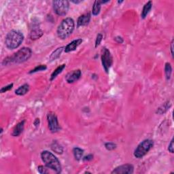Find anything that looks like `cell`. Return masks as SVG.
Returning <instances> with one entry per match:
<instances>
[{"label":"cell","instance_id":"d6a6232c","mask_svg":"<svg viewBox=\"0 0 174 174\" xmlns=\"http://www.w3.org/2000/svg\"><path fill=\"white\" fill-rule=\"evenodd\" d=\"M39 125H40V119L36 118L35 122H34V125L36 126V127H38V126H39Z\"/></svg>","mask_w":174,"mask_h":174},{"label":"cell","instance_id":"9c48e42d","mask_svg":"<svg viewBox=\"0 0 174 174\" xmlns=\"http://www.w3.org/2000/svg\"><path fill=\"white\" fill-rule=\"evenodd\" d=\"M134 167L131 164H125L117 167L112 171V173L114 174H131L133 173Z\"/></svg>","mask_w":174,"mask_h":174},{"label":"cell","instance_id":"f546056e","mask_svg":"<svg viewBox=\"0 0 174 174\" xmlns=\"http://www.w3.org/2000/svg\"><path fill=\"white\" fill-rule=\"evenodd\" d=\"M92 159H93V155H89L86 156L84 158H83V160L84 161H90V160H91Z\"/></svg>","mask_w":174,"mask_h":174},{"label":"cell","instance_id":"4dcf8cb0","mask_svg":"<svg viewBox=\"0 0 174 174\" xmlns=\"http://www.w3.org/2000/svg\"><path fill=\"white\" fill-rule=\"evenodd\" d=\"M115 40H116V42L119 43V44H122L123 42V39L121 37H119V36L115 38Z\"/></svg>","mask_w":174,"mask_h":174},{"label":"cell","instance_id":"ac0fdd59","mask_svg":"<svg viewBox=\"0 0 174 174\" xmlns=\"http://www.w3.org/2000/svg\"><path fill=\"white\" fill-rule=\"evenodd\" d=\"M64 48H65L64 47H63V46L60 47V48H56L55 51L51 54V56H50V61H55L56 59V58H58V57H59L61 54V53H62L63 50Z\"/></svg>","mask_w":174,"mask_h":174},{"label":"cell","instance_id":"1f68e13d","mask_svg":"<svg viewBox=\"0 0 174 174\" xmlns=\"http://www.w3.org/2000/svg\"><path fill=\"white\" fill-rule=\"evenodd\" d=\"M171 55L173 57V40H172L171 43Z\"/></svg>","mask_w":174,"mask_h":174},{"label":"cell","instance_id":"44dd1931","mask_svg":"<svg viewBox=\"0 0 174 174\" xmlns=\"http://www.w3.org/2000/svg\"><path fill=\"white\" fill-rule=\"evenodd\" d=\"M65 64H63L61 65H60V66H58L57 68H56L55 71L53 72V74H52L51 77V80L53 81L54 79L56 78V76H57L58 74L61 73L63 71V70L65 69Z\"/></svg>","mask_w":174,"mask_h":174},{"label":"cell","instance_id":"30bf717a","mask_svg":"<svg viewBox=\"0 0 174 174\" xmlns=\"http://www.w3.org/2000/svg\"><path fill=\"white\" fill-rule=\"evenodd\" d=\"M81 71L80 69L74 70L71 72H69L65 76V80L68 83H74L76 82L77 80H78L80 79L81 76Z\"/></svg>","mask_w":174,"mask_h":174},{"label":"cell","instance_id":"cb8c5ba5","mask_svg":"<svg viewBox=\"0 0 174 174\" xmlns=\"http://www.w3.org/2000/svg\"><path fill=\"white\" fill-rule=\"evenodd\" d=\"M47 69V67L45 65H40L39 66L36 67L35 69H33L31 70V71H29V74H32V73H35V72L37 71H44Z\"/></svg>","mask_w":174,"mask_h":174},{"label":"cell","instance_id":"83f0119b","mask_svg":"<svg viewBox=\"0 0 174 174\" xmlns=\"http://www.w3.org/2000/svg\"><path fill=\"white\" fill-rule=\"evenodd\" d=\"M38 171H39V173H41V174H45V173H47L46 168V167H44V166H42V165L39 166L38 167Z\"/></svg>","mask_w":174,"mask_h":174},{"label":"cell","instance_id":"8992f818","mask_svg":"<svg viewBox=\"0 0 174 174\" xmlns=\"http://www.w3.org/2000/svg\"><path fill=\"white\" fill-rule=\"evenodd\" d=\"M53 9L55 13L58 16H65L69 10V4L68 1H53Z\"/></svg>","mask_w":174,"mask_h":174},{"label":"cell","instance_id":"d6986e66","mask_svg":"<svg viewBox=\"0 0 174 174\" xmlns=\"http://www.w3.org/2000/svg\"><path fill=\"white\" fill-rule=\"evenodd\" d=\"M101 1L99 0H97L94 2L93 4V7H92V14L94 16H97L99 14L101 10Z\"/></svg>","mask_w":174,"mask_h":174},{"label":"cell","instance_id":"836d02e7","mask_svg":"<svg viewBox=\"0 0 174 174\" xmlns=\"http://www.w3.org/2000/svg\"><path fill=\"white\" fill-rule=\"evenodd\" d=\"M71 1L74 4H80V2H82V1Z\"/></svg>","mask_w":174,"mask_h":174},{"label":"cell","instance_id":"e0dca14e","mask_svg":"<svg viewBox=\"0 0 174 174\" xmlns=\"http://www.w3.org/2000/svg\"><path fill=\"white\" fill-rule=\"evenodd\" d=\"M171 104L169 101H167V102L164 103L161 106L158 108L157 110V113L159 114H162L164 113H165L167 110H168L169 108H170Z\"/></svg>","mask_w":174,"mask_h":174},{"label":"cell","instance_id":"7c38bea8","mask_svg":"<svg viewBox=\"0 0 174 174\" xmlns=\"http://www.w3.org/2000/svg\"><path fill=\"white\" fill-rule=\"evenodd\" d=\"M90 20H91V14H90L89 13L81 15L78 19L77 26L81 27V26L87 25L89 23Z\"/></svg>","mask_w":174,"mask_h":174},{"label":"cell","instance_id":"52a82bcc","mask_svg":"<svg viewBox=\"0 0 174 174\" xmlns=\"http://www.w3.org/2000/svg\"><path fill=\"white\" fill-rule=\"evenodd\" d=\"M101 61L103 68H104L106 73L109 72V69L111 67L112 65V57L109 50L106 48H104L102 52V55H101Z\"/></svg>","mask_w":174,"mask_h":174},{"label":"cell","instance_id":"5bb4252c","mask_svg":"<svg viewBox=\"0 0 174 174\" xmlns=\"http://www.w3.org/2000/svg\"><path fill=\"white\" fill-rule=\"evenodd\" d=\"M152 2L151 1H149L148 2H147L145 5H144L143 10H142V14H141L142 19H145V18L147 17V15L148 14V13L150 12L151 8H152Z\"/></svg>","mask_w":174,"mask_h":174},{"label":"cell","instance_id":"e575fe53","mask_svg":"<svg viewBox=\"0 0 174 174\" xmlns=\"http://www.w3.org/2000/svg\"><path fill=\"white\" fill-rule=\"evenodd\" d=\"M123 1H118V4H121V3H123Z\"/></svg>","mask_w":174,"mask_h":174},{"label":"cell","instance_id":"277c9868","mask_svg":"<svg viewBox=\"0 0 174 174\" xmlns=\"http://www.w3.org/2000/svg\"><path fill=\"white\" fill-rule=\"evenodd\" d=\"M24 35L19 31L12 30L9 32L6 38V45L9 49H15L21 46L23 42Z\"/></svg>","mask_w":174,"mask_h":174},{"label":"cell","instance_id":"8fae6325","mask_svg":"<svg viewBox=\"0 0 174 174\" xmlns=\"http://www.w3.org/2000/svg\"><path fill=\"white\" fill-rule=\"evenodd\" d=\"M82 40L81 38L77 39L72 41L71 43L67 45V46L65 48V53H70V52L75 51V50L80 46V44H82Z\"/></svg>","mask_w":174,"mask_h":174},{"label":"cell","instance_id":"f1b7e54d","mask_svg":"<svg viewBox=\"0 0 174 174\" xmlns=\"http://www.w3.org/2000/svg\"><path fill=\"white\" fill-rule=\"evenodd\" d=\"M168 150L171 153H173L174 152V148H173V139H171V141L169 144V147H168Z\"/></svg>","mask_w":174,"mask_h":174},{"label":"cell","instance_id":"6da1fadb","mask_svg":"<svg viewBox=\"0 0 174 174\" xmlns=\"http://www.w3.org/2000/svg\"><path fill=\"white\" fill-rule=\"evenodd\" d=\"M32 55V51L29 48H22L11 56L5 58L4 64H12V63H21L27 61Z\"/></svg>","mask_w":174,"mask_h":174},{"label":"cell","instance_id":"3957f363","mask_svg":"<svg viewBox=\"0 0 174 174\" xmlns=\"http://www.w3.org/2000/svg\"><path fill=\"white\" fill-rule=\"evenodd\" d=\"M41 157L47 167L52 169L57 173L61 172V166L59 160L53 153L46 150L43 151L41 154Z\"/></svg>","mask_w":174,"mask_h":174},{"label":"cell","instance_id":"7a4b0ae2","mask_svg":"<svg viewBox=\"0 0 174 174\" xmlns=\"http://www.w3.org/2000/svg\"><path fill=\"white\" fill-rule=\"evenodd\" d=\"M74 21L71 18H66L63 20L57 28L58 37L62 40L66 39L74 31Z\"/></svg>","mask_w":174,"mask_h":174},{"label":"cell","instance_id":"484cf974","mask_svg":"<svg viewBox=\"0 0 174 174\" xmlns=\"http://www.w3.org/2000/svg\"><path fill=\"white\" fill-rule=\"evenodd\" d=\"M12 87H13V84H10L6 86V87H2L1 90H0V92H1V93H4V92H6L8 91H10V90L12 89Z\"/></svg>","mask_w":174,"mask_h":174},{"label":"cell","instance_id":"ffe728a7","mask_svg":"<svg viewBox=\"0 0 174 174\" xmlns=\"http://www.w3.org/2000/svg\"><path fill=\"white\" fill-rule=\"evenodd\" d=\"M73 153L74 155V157H75L76 160H80L81 159H82L83 154H84V150L81 149L80 148H74L73 150Z\"/></svg>","mask_w":174,"mask_h":174},{"label":"cell","instance_id":"4fadbf2b","mask_svg":"<svg viewBox=\"0 0 174 174\" xmlns=\"http://www.w3.org/2000/svg\"><path fill=\"white\" fill-rule=\"evenodd\" d=\"M24 125H25V121L20 122L16 125L14 129H13L12 135L14 137H18L21 134L22 132L24 130Z\"/></svg>","mask_w":174,"mask_h":174},{"label":"cell","instance_id":"ba28073f","mask_svg":"<svg viewBox=\"0 0 174 174\" xmlns=\"http://www.w3.org/2000/svg\"><path fill=\"white\" fill-rule=\"evenodd\" d=\"M48 123V128L52 133H56L61 129V126L58 124L57 116L54 112H49L47 116Z\"/></svg>","mask_w":174,"mask_h":174},{"label":"cell","instance_id":"d4e9b609","mask_svg":"<svg viewBox=\"0 0 174 174\" xmlns=\"http://www.w3.org/2000/svg\"><path fill=\"white\" fill-rule=\"evenodd\" d=\"M105 147L108 150H114V149L116 148V144L112 142H108L105 144Z\"/></svg>","mask_w":174,"mask_h":174},{"label":"cell","instance_id":"603a6c76","mask_svg":"<svg viewBox=\"0 0 174 174\" xmlns=\"http://www.w3.org/2000/svg\"><path fill=\"white\" fill-rule=\"evenodd\" d=\"M165 73L167 80H169L171 78V73H172V67L169 63H167L165 66Z\"/></svg>","mask_w":174,"mask_h":174},{"label":"cell","instance_id":"5b68a950","mask_svg":"<svg viewBox=\"0 0 174 174\" xmlns=\"http://www.w3.org/2000/svg\"><path fill=\"white\" fill-rule=\"evenodd\" d=\"M154 142L151 139H145L140 143L134 151V156L137 159H141L148 153L153 147Z\"/></svg>","mask_w":174,"mask_h":174},{"label":"cell","instance_id":"4316f807","mask_svg":"<svg viewBox=\"0 0 174 174\" xmlns=\"http://www.w3.org/2000/svg\"><path fill=\"white\" fill-rule=\"evenodd\" d=\"M102 39H103L102 34H101V33H99L97 36V38L95 40V48H97V47L101 44V41H102Z\"/></svg>","mask_w":174,"mask_h":174},{"label":"cell","instance_id":"9a60e30c","mask_svg":"<svg viewBox=\"0 0 174 174\" xmlns=\"http://www.w3.org/2000/svg\"><path fill=\"white\" fill-rule=\"evenodd\" d=\"M43 34H44V33H43V31L40 29L39 28L33 29L30 33V38L31 40H35L39 39L40 37H42Z\"/></svg>","mask_w":174,"mask_h":174},{"label":"cell","instance_id":"2e32d148","mask_svg":"<svg viewBox=\"0 0 174 174\" xmlns=\"http://www.w3.org/2000/svg\"><path fill=\"white\" fill-rule=\"evenodd\" d=\"M29 91V85L27 84H25L21 87H20L19 89H17L15 91V93L18 95H24L27 93Z\"/></svg>","mask_w":174,"mask_h":174},{"label":"cell","instance_id":"7402d4cb","mask_svg":"<svg viewBox=\"0 0 174 174\" xmlns=\"http://www.w3.org/2000/svg\"><path fill=\"white\" fill-rule=\"evenodd\" d=\"M51 148L54 152L57 153V154H62L63 153V148L62 146L60 145L58 142H56V141L53 142V143L51 145Z\"/></svg>","mask_w":174,"mask_h":174}]
</instances>
